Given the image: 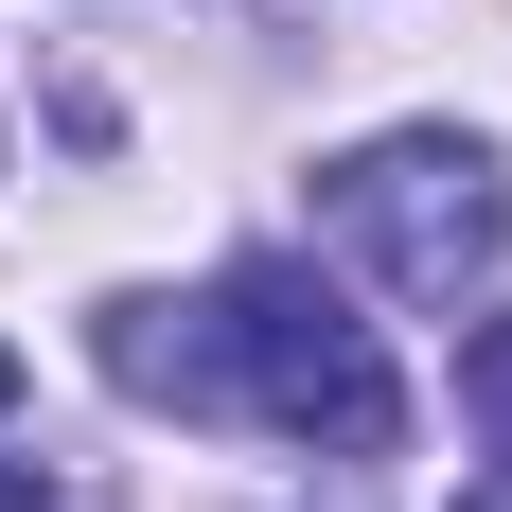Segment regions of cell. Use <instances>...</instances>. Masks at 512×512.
Listing matches in <instances>:
<instances>
[{
  "label": "cell",
  "mask_w": 512,
  "mask_h": 512,
  "mask_svg": "<svg viewBox=\"0 0 512 512\" xmlns=\"http://www.w3.org/2000/svg\"><path fill=\"white\" fill-rule=\"evenodd\" d=\"M177 407H248V424H283V442H318V460H389V442H407V389L371 354V318L336 301L318 265H283V248L212 283Z\"/></svg>",
  "instance_id": "obj_1"
},
{
  "label": "cell",
  "mask_w": 512,
  "mask_h": 512,
  "mask_svg": "<svg viewBox=\"0 0 512 512\" xmlns=\"http://www.w3.org/2000/svg\"><path fill=\"white\" fill-rule=\"evenodd\" d=\"M318 212H336V248H354L389 301H460L477 265L512 248V177H495V142H460V124L354 142L336 177H318Z\"/></svg>",
  "instance_id": "obj_2"
},
{
  "label": "cell",
  "mask_w": 512,
  "mask_h": 512,
  "mask_svg": "<svg viewBox=\"0 0 512 512\" xmlns=\"http://www.w3.org/2000/svg\"><path fill=\"white\" fill-rule=\"evenodd\" d=\"M460 407H477V442L512 460V301H495V318L460 336Z\"/></svg>",
  "instance_id": "obj_3"
},
{
  "label": "cell",
  "mask_w": 512,
  "mask_h": 512,
  "mask_svg": "<svg viewBox=\"0 0 512 512\" xmlns=\"http://www.w3.org/2000/svg\"><path fill=\"white\" fill-rule=\"evenodd\" d=\"M0 512H53V460H0Z\"/></svg>",
  "instance_id": "obj_4"
},
{
  "label": "cell",
  "mask_w": 512,
  "mask_h": 512,
  "mask_svg": "<svg viewBox=\"0 0 512 512\" xmlns=\"http://www.w3.org/2000/svg\"><path fill=\"white\" fill-rule=\"evenodd\" d=\"M460 512H512V460H495V477H477V495H460Z\"/></svg>",
  "instance_id": "obj_5"
},
{
  "label": "cell",
  "mask_w": 512,
  "mask_h": 512,
  "mask_svg": "<svg viewBox=\"0 0 512 512\" xmlns=\"http://www.w3.org/2000/svg\"><path fill=\"white\" fill-rule=\"evenodd\" d=\"M0 407H18V354H0Z\"/></svg>",
  "instance_id": "obj_6"
}]
</instances>
